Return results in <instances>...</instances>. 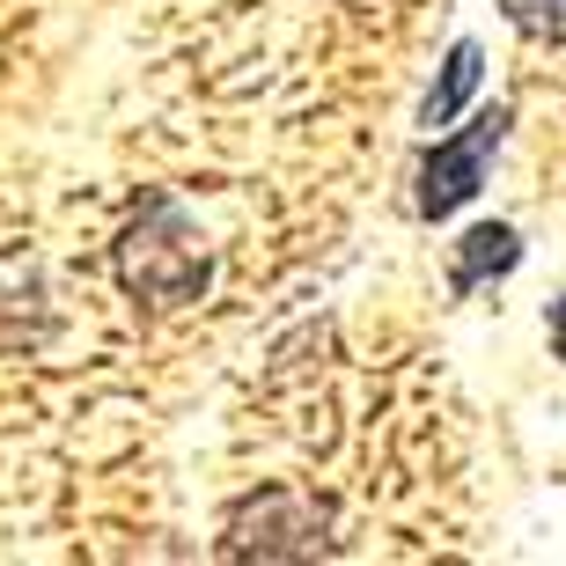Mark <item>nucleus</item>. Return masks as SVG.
<instances>
[{"instance_id":"39448f33","label":"nucleus","mask_w":566,"mask_h":566,"mask_svg":"<svg viewBox=\"0 0 566 566\" xmlns=\"http://www.w3.org/2000/svg\"><path fill=\"white\" fill-rule=\"evenodd\" d=\"M479 82H485L479 38H457V44H449V60H441V74H434V88H427V104H420V126L427 133L457 126L463 111H471V96H479Z\"/></svg>"},{"instance_id":"423d86ee","label":"nucleus","mask_w":566,"mask_h":566,"mask_svg":"<svg viewBox=\"0 0 566 566\" xmlns=\"http://www.w3.org/2000/svg\"><path fill=\"white\" fill-rule=\"evenodd\" d=\"M507 15L523 22L530 38H545V44H566V0H507Z\"/></svg>"},{"instance_id":"f03ea898","label":"nucleus","mask_w":566,"mask_h":566,"mask_svg":"<svg viewBox=\"0 0 566 566\" xmlns=\"http://www.w3.org/2000/svg\"><path fill=\"white\" fill-rule=\"evenodd\" d=\"M507 126H515V104H493L479 111L471 126H449L427 140L420 169H412V213L420 221H449L457 207H471L485 185V169H493V155H501Z\"/></svg>"},{"instance_id":"0eeeda50","label":"nucleus","mask_w":566,"mask_h":566,"mask_svg":"<svg viewBox=\"0 0 566 566\" xmlns=\"http://www.w3.org/2000/svg\"><path fill=\"white\" fill-rule=\"evenodd\" d=\"M552 324H559V354H566V302H559V310H552Z\"/></svg>"},{"instance_id":"20e7f679","label":"nucleus","mask_w":566,"mask_h":566,"mask_svg":"<svg viewBox=\"0 0 566 566\" xmlns=\"http://www.w3.org/2000/svg\"><path fill=\"white\" fill-rule=\"evenodd\" d=\"M523 265V235L507 221H479V229L457 235V258H449V287L457 294H479L485 280H507Z\"/></svg>"},{"instance_id":"7ed1b4c3","label":"nucleus","mask_w":566,"mask_h":566,"mask_svg":"<svg viewBox=\"0 0 566 566\" xmlns=\"http://www.w3.org/2000/svg\"><path fill=\"white\" fill-rule=\"evenodd\" d=\"M229 552L235 559H316L332 552V507L294 485H265L229 515Z\"/></svg>"},{"instance_id":"f257e3e1","label":"nucleus","mask_w":566,"mask_h":566,"mask_svg":"<svg viewBox=\"0 0 566 566\" xmlns=\"http://www.w3.org/2000/svg\"><path fill=\"white\" fill-rule=\"evenodd\" d=\"M111 265H118V287L140 310H191L213 287V243L185 199H147L118 229Z\"/></svg>"}]
</instances>
